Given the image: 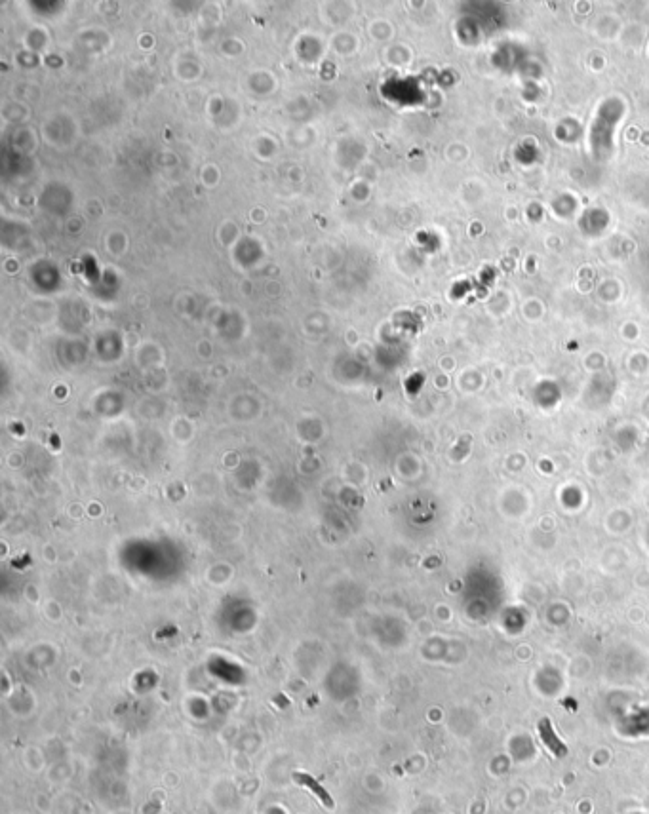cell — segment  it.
<instances>
[{
  "label": "cell",
  "mask_w": 649,
  "mask_h": 814,
  "mask_svg": "<svg viewBox=\"0 0 649 814\" xmlns=\"http://www.w3.org/2000/svg\"><path fill=\"white\" fill-rule=\"evenodd\" d=\"M539 735L545 740V744L551 748L552 754H556L558 757H564L568 754L566 746L560 742V738L556 737V733L552 731V725L549 719H543V721L539 723Z\"/></svg>",
  "instance_id": "obj_1"
},
{
  "label": "cell",
  "mask_w": 649,
  "mask_h": 814,
  "mask_svg": "<svg viewBox=\"0 0 649 814\" xmlns=\"http://www.w3.org/2000/svg\"><path fill=\"white\" fill-rule=\"evenodd\" d=\"M294 778L295 780H297V782H299V784H301V786H305V788H309L311 792H315L316 797H318V799H320V801H322V803H324L326 807H330V809L334 807V803H332V797L326 794V790H324V788H322V786H320L318 782H315V780H313L311 776L301 775V773H295Z\"/></svg>",
  "instance_id": "obj_2"
}]
</instances>
